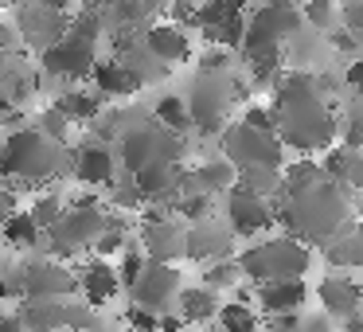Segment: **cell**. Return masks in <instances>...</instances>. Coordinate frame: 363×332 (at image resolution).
<instances>
[{
	"mask_svg": "<svg viewBox=\"0 0 363 332\" xmlns=\"http://www.w3.org/2000/svg\"><path fill=\"white\" fill-rule=\"evenodd\" d=\"M274 90H277V102H274L277 141L293 145V149H301V153L332 149L340 121L332 118L328 98L320 94V87H316V74L289 71V74H281V79L274 82Z\"/></svg>",
	"mask_w": 363,
	"mask_h": 332,
	"instance_id": "1",
	"label": "cell"
},
{
	"mask_svg": "<svg viewBox=\"0 0 363 332\" xmlns=\"http://www.w3.org/2000/svg\"><path fill=\"white\" fill-rule=\"evenodd\" d=\"M274 219L289 231V238L301 243H328L352 219V199L340 184L320 180L305 192H285L281 204L274 207Z\"/></svg>",
	"mask_w": 363,
	"mask_h": 332,
	"instance_id": "2",
	"label": "cell"
},
{
	"mask_svg": "<svg viewBox=\"0 0 363 332\" xmlns=\"http://www.w3.org/2000/svg\"><path fill=\"white\" fill-rule=\"evenodd\" d=\"M238 274L250 277L254 285L285 282V277H305L313 270V250L301 238H262L238 254Z\"/></svg>",
	"mask_w": 363,
	"mask_h": 332,
	"instance_id": "3",
	"label": "cell"
},
{
	"mask_svg": "<svg viewBox=\"0 0 363 332\" xmlns=\"http://www.w3.org/2000/svg\"><path fill=\"white\" fill-rule=\"evenodd\" d=\"M67 165L63 145L48 141L40 129H16L0 141V176H16L24 184H40Z\"/></svg>",
	"mask_w": 363,
	"mask_h": 332,
	"instance_id": "4",
	"label": "cell"
},
{
	"mask_svg": "<svg viewBox=\"0 0 363 332\" xmlns=\"http://www.w3.org/2000/svg\"><path fill=\"white\" fill-rule=\"evenodd\" d=\"M246 87L230 82L227 71H199V79L191 82V94L184 98L188 106V118L191 126L199 129L203 137H219L223 126H227V110L235 98H242Z\"/></svg>",
	"mask_w": 363,
	"mask_h": 332,
	"instance_id": "5",
	"label": "cell"
},
{
	"mask_svg": "<svg viewBox=\"0 0 363 332\" xmlns=\"http://www.w3.org/2000/svg\"><path fill=\"white\" fill-rule=\"evenodd\" d=\"M188 153V141L180 133H168L157 121H141L118 133V157L129 168V176L145 165H180V157Z\"/></svg>",
	"mask_w": 363,
	"mask_h": 332,
	"instance_id": "6",
	"label": "cell"
},
{
	"mask_svg": "<svg viewBox=\"0 0 363 332\" xmlns=\"http://www.w3.org/2000/svg\"><path fill=\"white\" fill-rule=\"evenodd\" d=\"M102 223H106V211L94 196H79L74 207H67L59 215V223L48 231V243H51V254L55 258H67V254H79L82 246H94V238L102 235Z\"/></svg>",
	"mask_w": 363,
	"mask_h": 332,
	"instance_id": "7",
	"label": "cell"
},
{
	"mask_svg": "<svg viewBox=\"0 0 363 332\" xmlns=\"http://www.w3.org/2000/svg\"><path fill=\"white\" fill-rule=\"evenodd\" d=\"M219 145H223V160L230 168H281V157H285V145L277 141V133H262V129H250V126H223L219 133Z\"/></svg>",
	"mask_w": 363,
	"mask_h": 332,
	"instance_id": "8",
	"label": "cell"
},
{
	"mask_svg": "<svg viewBox=\"0 0 363 332\" xmlns=\"http://www.w3.org/2000/svg\"><path fill=\"white\" fill-rule=\"evenodd\" d=\"M20 328L24 332H90L98 328L94 309L71 305V301H28L24 309L16 313Z\"/></svg>",
	"mask_w": 363,
	"mask_h": 332,
	"instance_id": "9",
	"label": "cell"
},
{
	"mask_svg": "<svg viewBox=\"0 0 363 332\" xmlns=\"http://www.w3.org/2000/svg\"><path fill=\"white\" fill-rule=\"evenodd\" d=\"M301 28V12L289 9V4H262L250 20H246L242 32V55H258V51H274L289 40Z\"/></svg>",
	"mask_w": 363,
	"mask_h": 332,
	"instance_id": "10",
	"label": "cell"
},
{
	"mask_svg": "<svg viewBox=\"0 0 363 332\" xmlns=\"http://www.w3.org/2000/svg\"><path fill=\"white\" fill-rule=\"evenodd\" d=\"M98 63V40H90V35H74L67 32L63 40H55L51 48L40 51V67L48 74H55V79H90V71H94Z\"/></svg>",
	"mask_w": 363,
	"mask_h": 332,
	"instance_id": "11",
	"label": "cell"
},
{
	"mask_svg": "<svg viewBox=\"0 0 363 332\" xmlns=\"http://www.w3.org/2000/svg\"><path fill=\"white\" fill-rule=\"evenodd\" d=\"M180 270L168 266V262H145V270L137 274V282L129 285L133 293V305L145 309V313L160 316V313H172L176 305V293H180Z\"/></svg>",
	"mask_w": 363,
	"mask_h": 332,
	"instance_id": "12",
	"label": "cell"
},
{
	"mask_svg": "<svg viewBox=\"0 0 363 332\" xmlns=\"http://www.w3.org/2000/svg\"><path fill=\"white\" fill-rule=\"evenodd\" d=\"M24 274V297L28 301H63L71 293H79V282H74V270H67L59 258H40L20 266Z\"/></svg>",
	"mask_w": 363,
	"mask_h": 332,
	"instance_id": "13",
	"label": "cell"
},
{
	"mask_svg": "<svg viewBox=\"0 0 363 332\" xmlns=\"http://www.w3.org/2000/svg\"><path fill=\"white\" fill-rule=\"evenodd\" d=\"M223 196H227V227H230L235 238H254V235H262V231L274 223V207H269V199L246 192L242 184H230Z\"/></svg>",
	"mask_w": 363,
	"mask_h": 332,
	"instance_id": "14",
	"label": "cell"
},
{
	"mask_svg": "<svg viewBox=\"0 0 363 332\" xmlns=\"http://www.w3.org/2000/svg\"><path fill=\"white\" fill-rule=\"evenodd\" d=\"M235 254V235H230L227 223H215V219H203V223H191L184 227V258L191 262H223Z\"/></svg>",
	"mask_w": 363,
	"mask_h": 332,
	"instance_id": "15",
	"label": "cell"
},
{
	"mask_svg": "<svg viewBox=\"0 0 363 332\" xmlns=\"http://www.w3.org/2000/svg\"><path fill=\"white\" fill-rule=\"evenodd\" d=\"M141 254L145 262L176 266L184 258V227L176 219H168V215H149L141 223Z\"/></svg>",
	"mask_w": 363,
	"mask_h": 332,
	"instance_id": "16",
	"label": "cell"
},
{
	"mask_svg": "<svg viewBox=\"0 0 363 332\" xmlns=\"http://www.w3.org/2000/svg\"><path fill=\"white\" fill-rule=\"evenodd\" d=\"M20 35H24L32 48H51L55 40H63L67 28H71V16L67 12H55V9H43V4H24L20 9V20H16Z\"/></svg>",
	"mask_w": 363,
	"mask_h": 332,
	"instance_id": "17",
	"label": "cell"
},
{
	"mask_svg": "<svg viewBox=\"0 0 363 332\" xmlns=\"http://www.w3.org/2000/svg\"><path fill=\"white\" fill-rule=\"evenodd\" d=\"M254 301L262 305L266 316H293L305 309L308 301V285L305 277H285V282H266L254 289Z\"/></svg>",
	"mask_w": 363,
	"mask_h": 332,
	"instance_id": "18",
	"label": "cell"
},
{
	"mask_svg": "<svg viewBox=\"0 0 363 332\" xmlns=\"http://www.w3.org/2000/svg\"><path fill=\"white\" fill-rule=\"evenodd\" d=\"M316 301H320V313L328 321H347L359 313V285L347 274H328L316 285Z\"/></svg>",
	"mask_w": 363,
	"mask_h": 332,
	"instance_id": "19",
	"label": "cell"
},
{
	"mask_svg": "<svg viewBox=\"0 0 363 332\" xmlns=\"http://www.w3.org/2000/svg\"><path fill=\"white\" fill-rule=\"evenodd\" d=\"M141 43H145V51L164 67H176V63H188L191 59V40H188V32L176 28V24H152L149 32L141 35Z\"/></svg>",
	"mask_w": 363,
	"mask_h": 332,
	"instance_id": "20",
	"label": "cell"
},
{
	"mask_svg": "<svg viewBox=\"0 0 363 332\" xmlns=\"http://www.w3.org/2000/svg\"><path fill=\"white\" fill-rule=\"evenodd\" d=\"M74 282H79V293L86 297V309H102L106 301H113V297H118V289H121L118 270H113L106 258L86 262V266L74 274Z\"/></svg>",
	"mask_w": 363,
	"mask_h": 332,
	"instance_id": "21",
	"label": "cell"
},
{
	"mask_svg": "<svg viewBox=\"0 0 363 332\" xmlns=\"http://www.w3.org/2000/svg\"><path fill=\"white\" fill-rule=\"evenodd\" d=\"M129 184H133V192L141 199L164 204V199L180 196V168L176 165H145V168H137V172L129 176Z\"/></svg>",
	"mask_w": 363,
	"mask_h": 332,
	"instance_id": "22",
	"label": "cell"
},
{
	"mask_svg": "<svg viewBox=\"0 0 363 332\" xmlns=\"http://www.w3.org/2000/svg\"><path fill=\"white\" fill-rule=\"evenodd\" d=\"M74 176L90 188H102V184H113V153L106 149L102 141H90L74 153Z\"/></svg>",
	"mask_w": 363,
	"mask_h": 332,
	"instance_id": "23",
	"label": "cell"
},
{
	"mask_svg": "<svg viewBox=\"0 0 363 332\" xmlns=\"http://www.w3.org/2000/svg\"><path fill=\"white\" fill-rule=\"evenodd\" d=\"M172 309H180L176 316H180L184 324H199V328H203V324L219 313V293H211L207 285H191V289L176 293V305Z\"/></svg>",
	"mask_w": 363,
	"mask_h": 332,
	"instance_id": "24",
	"label": "cell"
},
{
	"mask_svg": "<svg viewBox=\"0 0 363 332\" xmlns=\"http://www.w3.org/2000/svg\"><path fill=\"white\" fill-rule=\"evenodd\" d=\"M121 55H118V63L125 67L129 74H133V82L137 87H149V82H160L168 74V67L164 63H157V59L145 51V43L141 40H121Z\"/></svg>",
	"mask_w": 363,
	"mask_h": 332,
	"instance_id": "25",
	"label": "cell"
},
{
	"mask_svg": "<svg viewBox=\"0 0 363 332\" xmlns=\"http://www.w3.org/2000/svg\"><path fill=\"white\" fill-rule=\"evenodd\" d=\"M90 79H94V94L98 98H113V102H118V98H133L137 90H141L133 82V74H129L118 59H110V63H94Z\"/></svg>",
	"mask_w": 363,
	"mask_h": 332,
	"instance_id": "26",
	"label": "cell"
},
{
	"mask_svg": "<svg viewBox=\"0 0 363 332\" xmlns=\"http://www.w3.org/2000/svg\"><path fill=\"white\" fill-rule=\"evenodd\" d=\"M40 235H43V231L32 223V215H28V211H12V215L0 219V238H4L12 250H32V246L40 243Z\"/></svg>",
	"mask_w": 363,
	"mask_h": 332,
	"instance_id": "27",
	"label": "cell"
},
{
	"mask_svg": "<svg viewBox=\"0 0 363 332\" xmlns=\"http://www.w3.org/2000/svg\"><path fill=\"white\" fill-rule=\"evenodd\" d=\"M242 9H246V0H203V4H196V12H191V28L211 32V28L242 16Z\"/></svg>",
	"mask_w": 363,
	"mask_h": 332,
	"instance_id": "28",
	"label": "cell"
},
{
	"mask_svg": "<svg viewBox=\"0 0 363 332\" xmlns=\"http://www.w3.org/2000/svg\"><path fill=\"white\" fill-rule=\"evenodd\" d=\"M235 184H242L246 192H254V196L269 199V196H281V168H238L235 172Z\"/></svg>",
	"mask_w": 363,
	"mask_h": 332,
	"instance_id": "29",
	"label": "cell"
},
{
	"mask_svg": "<svg viewBox=\"0 0 363 332\" xmlns=\"http://www.w3.org/2000/svg\"><path fill=\"white\" fill-rule=\"evenodd\" d=\"M55 106H59V114H63L67 121H98L102 118V98L86 94V90H67Z\"/></svg>",
	"mask_w": 363,
	"mask_h": 332,
	"instance_id": "30",
	"label": "cell"
},
{
	"mask_svg": "<svg viewBox=\"0 0 363 332\" xmlns=\"http://www.w3.org/2000/svg\"><path fill=\"white\" fill-rule=\"evenodd\" d=\"M215 316H219V332H258V309L250 301H227Z\"/></svg>",
	"mask_w": 363,
	"mask_h": 332,
	"instance_id": "31",
	"label": "cell"
},
{
	"mask_svg": "<svg viewBox=\"0 0 363 332\" xmlns=\"http://www.w3.org/2000/svg\"><path fill=\"white\" fill-rule=\"evenodd\" d=\"M152 118H157L160 129H168V133H188L191 129V118H188V106H184V98L176 94H164L157 106H152Z\"/></svg>",
	"mask_w": 363,
	"mask_h": 332,
	"instance_id": "32",
	"label": "cell"
},
{
	"mask_svg": "<svg viewBox=\"0 0 363 332\" xmlns=\"http://www.w3.org/2000/svg\"><path fill=\"white\" fill-rule=\"evenodd\" d=\"M324 258H328V266H336V270H355V266L363 262V254H359V235H355L352 227H344V235H336V238L328 243Z\"/></svg>",
	"mask_w": 363,
	"mask_h": 332,
	"instance_id": "33",
	"label": "cell"
},
{
	"mask_svg": "<svg viewBox=\"0 0 363 332\" xmlns=\"http://www.w3.org/2000/svg\"><path fill=\"white\" fill-rule=\"evenodd\" d=\"M320 180H324V172H320V165H316L313 157L293 160V165L281 168V196L285 192H305V188H313V184H320Z\"/></svg>",
	"mask_w": 363,
	"mask_h": 332,
	"instance_id": "34",
	"label": "cell"
},
{
	"mask_svg": "<svg viewBox=\"0 0 363 332\" xmlns=\"http://www.w3.org/2000/svg\"><path fill=\"white\" fill-rule=\"evenodd\" d=\"M301 24L316 35H328L332 28L340 24L336 20V0H305V9H301Z\"/></svg>",
	"mask_w": 363,
	"mask_h": 332,
	"instance_id": "35",
	"label": "cell"
},
{
	"mask_svg": "<svg viewBox=\"0 0 363 332\" xmlns=\"http://www.w3.org/2000/svg\"><path fill=\"white\" fill-rule=\"evenodd\" d=\"M238 262L235 258H223V262H211V266L203 270V285L211 293H219V289H238Z\"/></svg>",
	"mask_w": 363,
	"mask_h": 332,
	"instance_id": "36",
	"label": "cell"
},
{
	"mask_svg": "<svg viewBox=\"0 0 363 332\" xmlns=\"http://www.w3.org/2000/svg\"><path fill=\"white\" fill-rule=\"evenodd\" d=\"M176 215H184L188 223L211 219V196H203V192H184V196H176Z\"/></svg>",
	"mask_w": 363,
	"mask_h": 332,
	"instance_id": "37",
	"label": "cell"
},
{
	"mask_svg": "<svg viewBox=\"0 0 363 332\" xmlns=\"http://www.w3.org/2000/svg\"><path fill=\"white\" fill-rule=\"evenodd\" d=\"M63 211H67V207H63V199H59V196H40V199L32 204V211H28V215H32V223H35L40 231H51V227L59 223V215H63Z\"/></svg>",
	"mask_w": 363,
	"mask_h": 332,
	"instance_id": "38",
	"label": "cell"
},
{
	"mask_svg": "<svg viewBox=\"0 0 363 332\" xmlns=\"http://www.w3.org/2000/svg\"><path fill=\"white\" fill-rule=\"evenodd\" d=\"M40 133L48 137V141H55V145L67 141V133H71V121L59 114V106H48V110L40 114Z\"/></svg>",
	"mask_w": 363,
	"mask_h": 332,
	"instance_id": "39",
	"label": "cell"
},
{
	"mask_svg": "<svg viewBox=\"0 0 363 332\" xmlns=\"http://www.w3.org/2000/svg\"><path fill=\"white\" fill-rule=\"evenodd\" d=\"M113 270H118V282H121V285H133V282H137V274L145 270V254L137 250V246H129V250L121 254V262H118Z\"/></svg>",
	"mask_w": 363,
	"mask_h": 332,
	"instance_id": "40",
	"label": "cell"
},
{
	"mask_svg": "<svg viewBox=\"0 0 363 332\" xmlns=\"http://www.w3.org/2000/svg\"><path fill=\"white\" fill-rule=\"evenodd\" d=\"M242 126L262 129V133H277V114L269 110V106H250V110L242 114Z\"/></svg>",
	"mask_w": 363,
	"mask_h": 332,
	"instance_id": "41",
	"label": "cell"
},
{
	"mask_svg": "<svg viewBox=\"0 0 363 332\" xmlns=\"http://www.w3.org/2000/svg\"><path fill=\"white\" fill-rule=\"evenodd\" d=\"M125 324H129V332H157V316L137 309V305L125 309Z\"/></svg>",
	"mask_w": 363,
	"mask_h": 332,
	"instance_id": "42",
	"label": "cell"
},
{
	"mask_svg": "<svg viewBox=\"0 0 363 332\" xmlns=\"http://www.w3.org/2000/svg\"><path fill=\"white\" fill-rule=\"evenodd\" d=\"M344 87H347V94H359V87H363V63H359V59H352V63H347Z\"/></svg>",
	"mask_w": 363,
	"mask_h": 332,
	"instance_id": "43",
	"label": "cell"
},
{
	"mask_svg": "<svg viewBox=\"0 0 363 332\" xmlns=\"http://www.w3.org/2000/svg\"><path fill=\"white\" fill-rule=\"evenodd\" d=\"M0 332H24L16 321V313H0Z\"/></svg>",
	"mask_w": 363,
	"mask_h": 332,
	"instance_id": "44",
	"label": "cell"
},
{
	"mask_svg": "<svg viewBox=\"0 0 363 332\" xmlns=\"http://www.w3.org/2000/svg\"><path fill=\"white\" fill-rule=\"evenodd\" d=\"M12 211H16V207H12V196L0 188V219H4V215H12Z\"/></svg>",
	"mask_w": 363,
	"mask_h": 332,
	"instance_id": "45",
	"label": "cell"
},
{
	"mask_svg": "<svg viewBox=\"0 0 363 332\" xmlns=\"http://www.w3.org/2000/svg\"><path fill=\"white\" fill-rule=\"evenodd\" d=\"M262 4H289V9H293V0H262Z\"/></svg>",
	"mask_w": 363,
	"mask_h": 332,
	"instance_id": "46",
	"label": "cell"
},
{
	"mask_svg": "<svg viewBox=\"0 0 363 332\" xmlns=\"http://www.w3.org/2000/svg\"><path fill=\"white\" fill-rule=\"evenodd\" d=\"M9 4H20V9H24V4H35V0H9Z\"/></svg>",
	"mask_w": 363,
	"mask_h": 332,
	"instance_id": "47",
	"label": "cell"
},
{
	"mask_svg": "<svg viewBox=\"0 0 363 332\" xmlns=\"http://www.w3.org/2000/svg\"><path fill=\"white\" fill-rule=\"evenodd\" d=\"M203 332H219V328H207V324H203Z\"/></svg>",
	"mask_w": 363,
	"mask_h": 332,
	"instance_id": "48",
	"label": "cell"
},
{
	"mask_svg": "<svg viewBox=\"0 0 363 332\" xmlns=\"http://www.w3.org/2000/svg\"><path fill=\"white\" fill-rule=\"evenodd\" d=\"M0 141H4V137H0Z\"/></svg>",
	"mask_w": 363,
	"mask_h": 332,
	"instance_id": "49",
	"label": "cell"
}]
</instances>
